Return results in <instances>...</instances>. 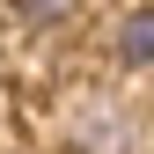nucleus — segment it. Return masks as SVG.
<instances>
[{"label": "nucleus", "mask_w": 154, "mask_h": 154, "mask_svg": "<svg viewBox=\"0 0 154 154\" xmlns=\"http://www.w3.org/2000/svg\"><path fill=\"white\" fill-rule=\"evenodd\" d=\"M147 29H154V15L132 8L125 22H118V37H110V59H118L125 73H147V59H154V37H147Z\"/></svg>", "instance_id": "obj_1"}, {"label": "nucleus", "mask_w": 154, "mask_h": 154, "mask_svg": "<svg viewBox=\"0 0 154 154\" xmlns=\"http://www.w3.org/2000/svg\"><path fill=\"white\" fill-rule=\"evenodd\" d=\"M8 8H15V22H22L29 37H51V29L73 22V8H81V0H8Z\"/></svg>", "instance_id": "obj_2"}]
</instances>
